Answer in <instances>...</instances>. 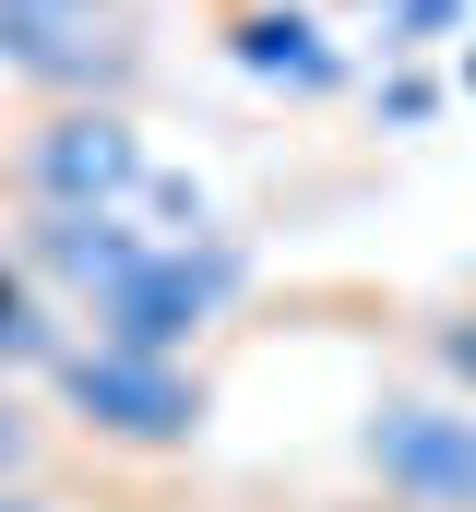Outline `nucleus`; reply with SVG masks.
Wrapping results in <instances>:
<instances>
[{
  "label": "nucleus",
  "mask_w": 476,
  "mask_h": 512,
  "mask_svg": "<svg viewBox=\"0 0 476 512\" xmlns=\"http://www.w3.org/2000/svg\"><path fill=\"white\" fill-rule=\"evenodd\" d=\"M48 382H60V405L84 417V441H108V453H191L203 417H215V393H203L191 358L108 346V334H72Z\"/></svg>",
  "instance_id": "obj_1"
},
{
  "label": "nucleus",
  "mask_w": 476,
  "mask_h": 512,
  "mask_svg": "<svg viewBox=\"0 0 476 512\" xmlns=\"http://www.w3.org/2000/svg\"><path fill=\"white\" fill-rule=\"evenodd\" d=\"M429 370H441L453 393H476V298H465V310H441V322H429Z\"/></svg>",
  "instance_id": "obj_8"
},
{
  "label": "nucleus",
  "mask_w": 476,
  "mask_h": 512,
  "mask_svg": "<svg viewBox=\"0 0 476 512\" xmlns=\"http://www.w3.org/2000/svg\"><path fill=\"white\" fill-rule=\"evenodd\" d=\"M357 465L393 512H476V393H381L357 429Z\"/></svg>",
  "instance_id": "obj_4"
},
{
  "label": "nucleus",
  "mask_w": 476,
  "mask_h": 512,
  "mask_svg": "<svg viewBox=\"0 0 476 512\" xmlns=\"http://www.w3.org/2000/svg\"><path fill=\"white\" fill-rule=\"evenodd\" d=\"M0 512H60V501H36V489H0Z\"/></svg>",
  "instance_id": "obj_10"
},
{
  "label": "nucleus",
  "mask_w": 476,
  "mask_h": 512,
  "mask_svg": "<svg viewBox=\"0 0 476 512\" xmlns=\"http://www.w3.org/2000/svg\"><path fill=\"white\" fill-rule=\"evenodd\" d=\"M36 453H48V417H36V405L12 393V370H0V489H24Z\"/></svg>",
  "instance_id": "obj_7"
},
{
  "label": "nucleus",
  "mask_w": 476,
  "mask_h": 512,
  "mask_svg": "<svg viewBox=\"0 0 476 512\" xmlns=\"http://www.w3.org/2000/svg\"><path fill=\"white\" fill-rule=\"evenodd\" d=\"M238 72H262V84H286V96H322L346 60H334V36H322V12H298V0H250L227 24Z\"/></svg>",
  "instance_id": "obj_5"
},
{
  "label": "nucleus",
  "mask_w": 476,
  "mask_h": 512,
  "mask_svg": "<svg viewBox=\"0 0 476 512\" xmlns=\"http://www.w3.org/2000/svg\"><path fill=\"white\" fill-rule=\"evenodd\" d=\"M0 72L48 108L143 84V0H0Z\"/></svg>",
  "instance_id": "obj_2"
},
{
  "label": "nucleus",
  "mask_w": 476,
  "mask_h": 512,
  "mask_svg": "<svg viewBox=\"0 0 476 512\" xmlns=\"http://www.w3.org/2000/svg\"><path fill=\"white\" fill-rule=\"evenodd\" d=\"M453 12H465V0H405V12H393V36H441Z\"/></svg>",
  "instance_id": "obj_9"
},
{
  "label": "nucleus",
  "mask_w": 476,
  "mask_h": 512,
  "mask_svg": "<svg viewBox=\"0 0 476 512\" xmlns=\"http://www.w3.org/2000/svg\"><path fill=\"white\" fill-rule=\"evenodd\" d=\"M465 84H476V60H465Z\"/></svg>",
  "instance_id": "obj_11"
},
{
  "label": "nucleus",
  "mask_w": 476,
  "mask_h": 512,
  "mask_svg": "<svg viewBox=\"0 0 476 512\" xmlns=\"http://www.w3.org/2000/svg\"><path fill=\"white\" fill-rule=\"evenodd\" d=\"M24 203L36 215H131L143 191H155V155H143V131L119 96H72V108H48V120L24 131Z\"/></svg>",
  "instance_id": "obj_3"
},
{
  "label": "nucleus",
  "mask_w": 476,
  "mask_h": 512,
  "mask_svg": "<svg viewBox=\"0 0 476 512\" xmlns=\"http://www.w3.org/2000/svg\"><path fill=\"white\" fill-rule=\"evenodd\" d=\"M60 346H72V334H48V298H36L24 274H0V358H36V370H60Z\"/></svg>",
  "instance_id": "obj_6"
}]
</instances>
